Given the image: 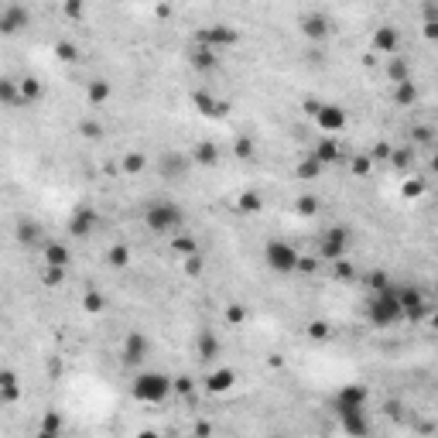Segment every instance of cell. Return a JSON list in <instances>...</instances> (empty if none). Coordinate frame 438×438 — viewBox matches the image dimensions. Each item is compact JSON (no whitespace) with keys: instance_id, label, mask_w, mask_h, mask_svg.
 <instances>
[{"instance_id":"cell-1","label":"cell","mask_w":438,"mask_h":438,"mask_svg":"<svg viewBox=\"0 0 438 438\" xmlns=\"http://www.w3.org/2000/svg\"><path fill=\"white\" fill-rule=\"evenodd\" d=\"M144 226L158 237H171L185 226V209L175 199H155L144 209Z\"/></svg>"},{"instance_id":"cell-28","label":"cell","mask_w":438,"mask_h":438,"mask_svg":"<svg viewBox=\"0 0 438 438\" xmlns=\"http://www.w3.org/2000/svg\"><path fill=\"white\" fill-rule=\"evenodd\" d=\"M62 428H65V418L58 414V411H45L41 414V425H38V432H45V435H62Z\"/></svg>"},{"instance_id":"cell-57","label":"cell","mask_w":438,"mask_h":438,"mask_svg":"<svg viewBox=\"0 0 438 438\" xmlns=\"http://www.w3.org/2000/svg\"><path fill=\"white\" fill-rule=\"evenodd\" d=\"M137 438H161V435H158V432H141Z\"/></svg>"},{"instance_id":"cell-7","label":"cell","mask_w":438,"mask_h":438,"mask_svg":"<svg viewBox=\"0 0 438 438\" xmlns=\"http://www.w3.org/2000/svg\"><path fill=\"white\" fill-rule=\"evenodd\" d=\"M196 41L205 45V48H212L216 55H223L226 48L240 45V35H237V28H230V24H212V28H202L199 35H196Z\"/></svg>"},{"instance_id":"cell-56","label":"cell","mask_w":438,"mask_h":438,"mask_svg":"<svg viewBox=\"0 0 438 438\" xmlns=\"http://www.w3.org/2000/svg\"><path fill=\"white\" fill-rule=\"evenodd\" d=\"M212 435V425H209V421H199V425H196V435L192 438H209Z\"/></svg>"},{"instance_id":"cell-38","label":"cell","mask_w":438,"mask_h":438,"mask_svg":"<svg viewBox=\"0 0 438 438\" xmlns=\"http://www.w3.org/2000/svg\"><path fill=\"white\" fill-rule=\"evenodd\" d=\"M82 308H86L89 315H100V312H103V295H100V291H86V295H82Z\"/></svg>"},{"instance_id":"cell-24","label":"cell","mask_w":438,"mask_h":438,"mask_svg":"<svg viewBox=\"0 0 438 438\" xmlns=\"http://www.w3.org/2000/svg\"><path fill=\"white\" fill-rule=\"evenodd\" d=\"M14 237H17L21 247H38V243H41V226L35 223V219H17Z\"/></svg>"},{"instance_id":"cell-6","label":"cell","mask_w":438,"mask_h":438,"mask_svg":"<svg viewBox=\"0 0 438 438\" xmlns=\"http://www.w3.org/2000/svg\"><path fill=\"white\" fill-rule=\"evenodd\" d=\"M398 302H400V315L407 322H421L425 315H428V295L418 288V284H404V288H398Z\"/></svg>"},{"instance_id":"cell-36","label":"cell","mask_w":438,"mask_h":438,"mask_svg":"<svg viewBox=\"0 0 438 438\" xmlns=\"http://www.w3.org/2000/svg\"><path fill=\"white\" fill-rule=\"evenodd\" d=\"M295 212H298V216H305V219H308V216H315V212H319V199H315V196H298Z\"/></svg>"},{"instance_id":"cell-53","label":"cell","mask_w":438,"mask_h":438,"mask_svg":"<svg viewBox=\"0 0 438 438\" xmlns=\"http://www.w3.org/2000/svg\"><path fill=\"white\" fill-rule=\"evenodd\" d=\"M79 130L86 134V137H100V134H103V127H100V123H93V120H82Z\"/></svg>"},{"instance_id":"cell-20","label":"cell","mask_w":438,"mask_h":438,"mask_svg":"<svg viewBox=\"0 0 438 438\" xmlns=\"http://www.w3.org/2000/svg\"><path fill=\"white\" fill-rule=\"evenodd\" d=\"M219 350H223V346H219V336H216L212 329H199V336H196V353H199V359L209 363V359L219 357Z\"/></svg>"},{"instance_id":"cell-9","label":"cell","mask_w":438,"mask_h":438,"mask_svg":"<svg viewBox=\"0 0 438 438\" xmlns=\"http://www.w3.org/2000/svg\"><path fill=\"white\" fill-rule=\"evenodd\" d=\"M31 24V10L24 7V3H3L0 7V35H17V31H24Z\"/></svg>"},{"instance_id":"cell-45","label":"cell","mask_w":438,"mask_h":438,"mask_svg":"<svg viewBox=\"0 0 438 438\" xmlns=\"http://www.w3.org/2000/svg\"><path fill=\"white\" fill-rule=\"evenodd\" d=\"M353 274H357V271H353V264H346V260H336V264H332V278H336V281H350Z\"/></svg>"},{"instance_id":"cell-32","label":"cell","mask_w":438,"mask_h":438,"mask_svg":"<svg viewBox=\"0 0 438 438\" xmlns=\"http://www.w3.org/2000/svg\"><path fill=\"white\" fill-rule=\"evenodd\" d=\"M394 100H398V107H411L414 100H418V86L407 79V82H398L394 86Z\"/></svg>"},{"instance_id":"cell-42","label":"cell","mask_w":438,"mask_h":438,"mask_svg":"<svg viewBox=\"0 0 438 438\" xmlns=\"http://www.w3.org/2000/svg\"><path fill=\"white\" fill-rule=\"evenodd\" d=\"M391 151H394V148H391V144H384V141H380V144H373V151H370V155H366V158L373 161V164H387V161H391Z\"/></svg>"},{"instance_id":"cell-40","label":"cell","mask_w":438,"mask_h":438,"mask_svg":"<svg viewBox=\"0 0 438 438\" xmlns=\"http://www.w3.org/2000/svg\"><path fill=\"white\" fill-rule=\"evenodd\" d=\"M237 205L243 209V212H260V205H264V199H260L257 192H243Z\"/></svg>"},{"instance_id":"cell-14","label":"cell","mask_w":438,"mask_h":438,"mask_svg":"<svg viewBox=\"0 0 438 438\" xmlns=\"http://www.w3.org/2000/svg\"><path fill=\"white\" fill-rule=\"evenodd\" d=\"M302 35L308 41H325L332 35V24H329V17H325L322 10H312V14L302 17Z\"/></svg>"},{"instance_id":"cell-17","label":"cell","mask_w":438,"mask_h":438,"mask_svg":"<svg viewBox=\"0 0 438 438\" xmlns=\"http://www.w3.org/2000/svg\"><path fill=\"white\" fill-rule=\"evenodd\" d=\"M233 384H237V370H230V366H219V370H212L205 377V391L209 394H230Z\"/></svg>"},{"instance_id":"cell-2","label":"cell","mask_w":438,"mask_h":438,"mask_svg":"<svg viewBox=\"0 0 438 438\" xmlns=\"http://www.w3.org/2000/svg\"><path fill=\"white\" fill-rule=\"evenodd\" d=\"M366 319H370L373 329H391V325L404 322L400 302H398V288H394V284H387L384 291H373V295H370V302H366Z\"/></svg>"},{"instance_id":"cell-37","label":"cell","mask_w":438,"mask_h":438,"mask_svg":"<svg viewBox=\"0 0 438 438\" xmlns=\"http://www.w3.org/2000/svg\"><path fill=\"white\" fill-rule=\"evenodd\" d=\"M411 161H414V148L407 144V148H394V151H391V161H387V164H394V168H407Z\"/></svg>"},{"instance_id":"cell-41","label":"cell","mask_w":438,"mask_h":438,"mask_svg":"<svg viewBox=\"0 0 438 438\" xmlns=\"http://www.w3.org/2000/svg\"><path fill=\"white\" fill-rule=\"evenodd\" d=\"M432 141H435V130H432V127H425V123H421V127H411V144H432Z\"/></svg>"},{"instance_id":"cell-34","label":"cell","mask_w":438,"mask_h":438,"mask_svg":"<svg viewBox=\"0 0 438 438\" xmlns=\"http://www.w3.org/2000/svg\"><path fill=\"white\" fill-rule=\"evenodd\" d=\"M322 171H325V168H322V164H319L315 158H312V155H308V158L298 164V178H302V182H315Z\"/></svg>"},{"instance_id":"cell-18","label":"cell","mask_w":438,"mask_h":438,"mask_svg":"<svg viewBox=\"0 0 438 438\" xmlns=\"http://www.w3.org/2000/svg\"><path fill=\"white\" fill-rule=\"evenodd\" d=\"M189 164H199V168H216L219 164V144L216 141H199L189 155Z\"/></svg>"},{"instance_id":"cell-13","label":"cell","mask_w":438,"mask_h":438,"mask_svg":"<svg viewBox=\"0 0 438 438\" xmlns=\"http://www.w3.org/2000/svg\"><path fill=\"white\" fill-rule=\"evenodd\" d=\"M366 400H370V391H366L363 384H346V387L336 391L332 411H343V407H366Z\"/></svg>"},{"instance_id":"cell-43","label":"cell","mask_w":438,"mask_h":438,"mask_svg":"<svg viewBox=\"0 0 438 438\" xmlns=\"http://www.w3.org/2000/svg\"><path fill=\"white\" fill-rule=\"evenodd\" d=\"M233 151H237L240 161H250V158H253V141H250V137H237Z\"/></svg>"},{"instance_id":"cell-46","label":"cell","mask_w":438,"mask_h":438,"mask_svg":"<svg viewBox=\"0 0 438 438\" xmlns=\"http://www.w3.org/2000/svg\"><path fill=\"white\" fill-rule=\"evenodd\" d=\"M226 322H230V325H240V322H247V308H243L240 302H233V305L226 308Z\"/></svg>"},{"instance_id":"cell-26","label":"cell","mask_w":438,"mask_h":438,"mask_svg":"<svg viewBox=\"0 0 438 438\" xmlns=\"http://www.w3.org/2000/svg\"><path fill=\"white\" fill-rule=\"evenodd\" d=\"M185 168H189L185 155H164L161 158V178H178V175H185Z\"/></svg>"},{"instance_id":"cell-33","label":"cell","mask_w":438,"mask_h":438,"mask_svg":"<svg viewBox=\"0 0 438 438\" xmlns=\"http://www.w3.org/2000/svg\"><path fill=\"white\" fill-rule=\"evenodd\" d=\"M387 76H391L394 86H398V82H407L411 79V65H407L404 58H391V62H387Z\"/></svg>"},{"instance_id":"cell-12","label":"cell","mask_w":438,"mask_h":438,"mask_svg":"<svg viewBox=\"0 0 438 438\" xmlns=\"http://www.w3.org/2000/svg\"><path fill=\"white\" fill-rule=\"evenodd\" d=\"M192 107L199 110L202 117H209V120H219V117H226V114H230V103H226V100H219V96H212V93H205V89H196V93H192Z\"/></svg>"},{"instance_id":"cell-25","label":"cell","mask_w":438,"mask_h":438,"mask_svg":"<svg viewBox=\"0 0 438 438\" xmlns=\"http://www.w3.org/2000/svg\"><path fill=\"white\" fill-rule=\"evenodd\" d=\"M110 96H114V86H110L107 79L86 82V100H89L93 107H103V103H110Z\"/></svg>"},{"instance_id":"cell-3","label":"cell","mask_w":438,"mask_h":438,"mask_svg":"<svg viewBox=\"0 0 438 438\" xmlns=\"http://www.w3.org/2000/svg\"><path fill=\"white\" fill-rule=\"evenodd\" d=\"M130 394L141 404H158L171 394V377L158 370H137V377L130 380Z\"/></svg>"},{"instance_id":"cell-49","label":"cell","mask_w":438,"mask_h":438,"mask_svg":"<svg viewBox=\"0 0 438 438\" xmlns=\"http://www.w3.org/2000/svg\"><path fill=\"white\" fill-rule=\"evenodd\" d=\"M202 267H205V264H202L199 253H196V257H185V274H189V278H199Z\"/></svg>"},{"instance_id":"cell-5","label":"cell","mask_w":438,"mask_h":438,"mask_svg":"<svg viewBox=\"0 0 438 438\" xmlns=\"http://www.w3.org/2000/svg\"><path fill=\"white\" fill-rule=\"evenodd\" d=\"M350 243H353V233L346 226H329L319 240V257L329 260V264H336V260H343L350 253Z\"/></svg>"},{"instance_id":"cell-52","label":"cell","mask_w":438,"mask_h":438,"mask_svg":"<svg viewBox=\"0 0 438 438\" xmlns=\"http://www.w3.org/2000/svg\"><path fill=\"white\" fill-rule=\"evenodd\" d=\"M353 171H357V175H370V171H373V161L366 158V155H359V158H353Z\"/></svg>"},{"instance_id":"cell-10","label":"cell","mask_w":438,"mask_h":438,"mask_svg":"<svg viewBox=\"0 0 438 438\" xmlns=\"http://www.w3.org/2000/svg\"><path fill=\"white\" fill-rule=\"evenodd\" d=\"M339 418V428L350 438H370V418H366V407H343L336 411Z\"/></svg>"},{"instance_id":"cell-59","label":"cell","mask_w":438,"mask_h":438,"mask_svg":"<svg viewBox=\"0 0 438 438\" xmlns=\"http://www.w3.org/2000/svg\"><path fill=\"white\" fill-rule=\"evenodd\" d=\"M0 407H3V398H0Z\"/></svg>"},{"instance_id":"cell-39","label":"cell","mask_w":438,"mask_h":438,"mask_svg":"<svg viewBox=\"0 0 438 438\" xmlns=\"http://www.w3.org/2000/svg\"><path fill=\"white\" fill-rule=\"evenodd\" d=\"M55 55H58L62 62H69V65H72V62L79 58V48H76L72 41H58V45H55Z\"/></svg>"},{"instance_id":"cell-4","label":"cell","mask_w":438,"mask_h":438,"mask_svg":"<svg viewBox=\"0 0 438 438\" xmlns=\"http://www.w3.org/2000/svg\"><path fill=\"white\" fill-rule=\"evenodd\" d=\"M298 250L288 243V240H267V247H264V260H267V267L281 274V278H288V274H295L298 271Z\"/></svg>"},{"instance_id":"cell-11","label":"cell","mask_w":438,"mask_h":438,"mask_svg":"<svg viewBox=\"0 0 438 438\" xmlns=\"http://www.w3.org/2000/svg\"><path fill=\"white\" fill-rule=\"evenodd\" d=\"M315 123H319V130L325 137H336L339 130H346V110L336 107V103H322L315 110Z\"/></svg>"},{"instance_id":"cell-44","label":"cell","mask_w":438,"mask_h":438,"mask_svg":"<svg viewBox=\"0 0 438 438\" xmlns=\"http://www.w3.org/2000/svg\"><path fill=\"white\" fill-rule=\"evenodd\" d=\"M41 281H45L48 288H58V284L65 281V271H62V267H45V274H41Z\"/></svg>"},{"instance_id":"cell-55","label":"cell","mask_w":438,"mask_h":438,"mask_svg":"<svg viewBox=\"0 0 438 438\" xmlns=\"http://www.w3.org/2000/svg\"><path fill=\"white\" fill-rule=\"evenodd\" d=\"M62 10H65V17H72V21H79L82 17V3H65Z\"/></svg>"},{"instance_id":"cell-19","label":"cell","mask_w":438,"mask_h":438,"mask_svg":"<svg viewBox=\"0 0 438 438\" xmlns=\"http://www.w3.org/2000/svg\"><path fill=\"white\" fill-rule=\"evenodd\" d=\"M400 45V35L394 24H384V28H377L373 31V52H380V55H394Z\"/></svg>"},{"instance_id":"cell-8","label":"cell","mask_w":438,"mask_h":438,"mask_svg":"<svg viewBox=\"0 0 438 438\" xmlns=\"http://www.w3.org/2000/svg\"><path fill=\"white\" fill-rule=\"evenodd\" d=\"M151 353V339L141 332V329H134V332H127V339H123V350H120V357H123V366H130V370H137L144 359Z\"/></svg>"},{"instance_id":"cell-23","label":"cell","mask_w":438,"mask_h":438,"mask_svg":"<svg viewBox=\"0 0 438 438\" xmlns=\"http://www.w3.org/2000/svg\"><path fill=\"white\" fill-rule=\"evenodd\" d=\"M41 253H45V267H62V271L69 267V257H72L69 247H62V243H45Z\"/></svg>"},{"instance_id":"cell-54","label":"cell","mask_w":438,"mask_h":438,"mask_svg":"<svg viewBox=\"0 0 438 438\" xmlns=\"http://www.w3.org/2000/svg\"><path fill=\"white\" fill-rule=\"evenodd\" d=\"M315 267H319V264H315L312 257H298V271H302V274H315ZM298 271H295V274H298Z\"/></svg>"},{"instance_id":"cell-22","label":"cell","mask_w":438,"mask_h":438,"mask_svg":"<svg viewBox=\"0 0 438 438\" xmlns=\"http://www.w3.org/2000/svg\"><path fill=\"white\" fill-rule=\"evenodd\" d=\"M312 158L319 161L322 168L336 164V161H339V141H336V137H322L319 144H315V151H312Z\"/></svg>"},{"instance_id":"cell-15","label":"cell","mask_w":438,"mask_h":438,"mask_svg":"<svg viewBox=\"0 0 438 438\" xmlns=\"http://www.w3.org/2000/svg\"><path fill=\"white\" fill-rule=\"evenodd\" d=\"M96 223H100V216H96L93 209H76L72 219H69V237L89 240L93 237V230H96Z\"/></svg>"},{"instance_id":"cell-31","label":"cell","mask_w":438,"mask_h":438,"mask_svg":"<svg viewBox=\"0 0 438 438\" xmlns=\"http://www.w3.org/2000/svg\"><path fill=\"white\" fill-rule=\"evenodd\" d=\"M0 103H3V107H21V96H17V79H7V76H0Z\"/></svg>"},{"instance_id":"cell-16","label":"cell","mask_w":438,"mask_h":438,"mask_svg":"<svg viewBox=\"0 0 438 438\" xmlns=\"http://www.w3.org/2000/svg\"><path fill=\"white\" fill-rule=\"evenodd\" d=\"M189 65H192L196 72H212V69H219V55H216L212 48L199 45V41H192V45H189Z\"/></svg>"},{"instance_id":"cell-27","label":"cell","mask_w":438,"mask_h":438,"mask_svg":"<svg viewBox=\"0 0 438 438\" xmlns=\"http://www.w3.org/2000/svg\"><path fill=\"white\" fill-rule=\"evenodd\" d=\"M17 96H21V103H38L41 100V82L35 79V76L17 79Z\"/></svg>"},{"instance_id":"cell-47","label":"cell","mask_w":438,"mask_h":438,"mask_svg":"<svg viewBox=\"0 0 438 438\" xmlns=\"http://www.w3.org/2000/svg\"><path fill=\"white\" fill-rule=\"evenodd\" d=\"M400 192H404V199H418V196L425 192V182H421V178H414V182H404V189H400Z\"/></svg>"},{"instance_id":"cell-51","label":"cell","mask_w":438,"mask_h":438,"mask_svg":"<svg viewBox=\"0 0 438 438\" xmlns=\"http://www.w3.org/2000/svg\"><path fill=\"white\" fill-rule=\"evenodd\" d=\"M308 336H312L315 343L329 339V325H325V322H312V325H308Z\"/></svg>"},{"instance_id":"cell-21","label":"cell","mask_w":438,"mask_h":438,"mask_svg":"<svg viewBox=\"0 0 438 438\" xmlns=\"http://www.w3.org/2000/svg\"><path fill=\"white\" fill-rule=\"evenodd\" d=\"M21 380H17V373L14 370H0V398L3 404H17L21 400Z\"/></svg>"},{"instance_id":"cell-48","label":"cell","mask_w":438,"mask_h":438,"mask_svg":"<svg viewBox=\"0 0 438 438\" xmlns=\"http://www.w3.org/2000/svg\"><path fill=\"white\" fill-rule=\"evenodd\" d=\"M171 391L182 394V398H189V394H192V380H189V377H175V380H171Z\"/></svg>"},{"instance_id":"cell-35","label":"cell","mask_w":438,"mask_h":438,"mask_svg":"<svg viewBox=\"0 0 438 438\" xmlns=\"http://www.w3.org/2000/svg\"><path fill=\"white\" fill-rule=\"evenodd\" d=\"M175 253H182V257H196V253H199V240L189 237V233L178 237L175 240Z\"/></svg>"},{"instance_id":"cell-50","label":"cell","mask_w":438,"mask_h":438,"mask_svg":"<svg viewBox=\"0 0 438 438\" xmlns=\"http://www.w3.org/2000/svg\"><path fill=\"white\" fill-rule=\"evenodd\" d=\"M387 284H391V278H387L384 271H373V274H370V295H373V291H384Z\"/></svg>"},{"instance_id":"cell-58","label":"cell","mask_w":438,"mask_h":438,"mask_svg":"<svg viewBox=\"0 0 438 438\" xmlns=\"http://www.w3.org/2000/svg\"><path fill=\"white\" fill-rule=\"evenodd\" d=\"M35 438H55V435H45V432H38V435H35Z\"/></svg>"},{"instance_id":"cell-30","label":"cell","mask_w":438,"mask_h":438,"mask_svg":"<svg viewBox=\"0 0 438 438\" xmlns=\"http://www.w3.org/2000/svg\"><path fill=\"white\" fill-rule=\"evenodd\" d=\"M107 264L117 267V271H123V267L130 264V247H127V243H114V247L107 250Z\"/></svg>"},{"instance_id":"cell-29","label":"cell","mask_w":438,"mask_h":438,"mask_svg":"<svg viewBox=\"0 0 438 438\" xmlns=\"http://www.w3.org/2000/svg\"><path fill=\"white\" fill-rule=\"evenodd\" d=\"M144 168H148V158H144L141 151H127L123 161H120V171H123V175H141Z\"/></svg>"}]
</instances>
